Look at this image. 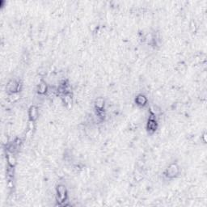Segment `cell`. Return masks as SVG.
<instances>
[{"mask_svg": "<svg viewBox=\"0 0 207 207\" xmlns=\"http://www.w3.org/2000/svg\"><path fill=\"white\" fill-rule=\"evenodd\" d=\"M157 129V122L154 118H150L147 122V129L149 131L155 132Z\"/></svg>", "mask_w": 207, "mask_h": 207, "instance_id": "cell-5", "label": "cell"}, {"mask_svg": "<svg viewBox=\"0 0 207 207\" xmlns=\"http://www.w3.org/2000/svg\"><path fill=\"white\" fill-rule=\"evenodd\" d=\"M28 117L31 121H35L38 118V109L36 106H32L28 111Z\"/></svg>", "mask_w": 207, "mask_h": 207, "instance_id": "cell-3", "label": "cell"}, {"mask_svg": "<svg viewBox=\"0 0 207 207\" xmlns=\"http://www.w3.org/2000/svg\"><path fill=\"white\" fill-rule=\"evenodd\" d=\"M46 90H47L46 84H45V82L41 81L40 83L39 86H38V92H39L40 94H44V93H45V92H46Z\"/></svg>", "mask_w": 207, "mask_h": 207, "instance_id": "cell-8", "label": "cell"}, {"mask_svg": "<svg viewBox=\"0 0 207 207\" xmlns=\"http://www.w3.org/2000/svg\"><path fill=\"white\" fill-rule=\"evenodd\" d=\"M19 85H20V84H18L16 81L11 80V81H10L8 84H7V90H8L9 92H11L13 94V93H16V92L18 90Z\"/></svg>", "mask_w": 207, "mask_h": 207, "instance_id": "cell-4", "label": "cell"}, {"mask_svg": "<svg viewBox=\"0 0 207 207\" xmlns=\"http://www.w3.org/2000/svg\"><path fill=\"white\" fill-rule=\"evenodd\" d=\"M95 109H98L100 112H101L104 109V99L102 98H98L95 102Z\"/></svg>", "mask_w": 207, "mask_h": 207, "instance_id": "cell-7", "label": "cell"}, {"mask_svg": "<svg viewBox=\"0 0 207 207\" xmlns=\"http://www.w3.org/2000/svg\"><path fill=\"white\" fill-rule=\"evenodd\" d=\"M16 159L12 155H10L8 157V163L10 164L11 167H14L16 165Z\"/></svg>", "mask_w": 207, "mask_h": 207, "instance_id": "cell-9", "label": "cell"}, {"mask_svg": "<svg viewBox=\"0 0 207 207\" xmlns=\"http://www.w3.org/2000/svg\"><path fill=\"white\" fill-rule=\"evenodd\" d=\"M135 102L139 106H144L147 103V99H146L145 95H137V97L135 99Z\"/></svg>", "mask_w": 207, "mask_h": 207, "instance_id": "cell-6", "label": "cell"}, {"mask_svg": "<svg viewBox=\"0 0 207 207\" xmlns=\"http://www.w3.org/2000/svg\"><path fill=\"white\" fill-rule=\"evenodd\" d=\"M179 173V168L176 164H171L166 171V176L169 178H173Z\"/></svg>", "mask_w": 207, "mask_h": 207, "instance_id": "cell-1", "label": "cell"}, {"mask_svg": "<svg viewBox=\"0 0 207 207\" xmlns=\"http://www.w3.org/2000/svg\"><path fill=\"white\" fill-rule=\"evenodd\" d=\"M66 198H67V190L64 186L60 185L58 187V199L62 203L66 200Z\"/></svg>", "mask_w": 207, "mask_h": 207, "instance_id": "cell-2", "label": "cell"}]
</instances>
